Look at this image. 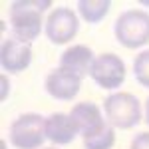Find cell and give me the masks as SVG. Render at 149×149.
<instances>
[{
    "label": "cell",
    "mask_w": 149,
    "mask_h": 149,
    "mask_svg": "<svg viewBox=\"0 0 149 149\" xmlns=\"http://www.w3.org/2000/svg\"><path fill=\"white\" fill-rule=\"evenodd\" d=\"M78 30H80V20H78L74 10H70L66 6H60V8H54L48 14L46 36L54 46L68 44L72 38H76Z\"/></svg>",
    "instance_id": "5b68a950"
},
{
    "label": "cell",
    "mask_w": 149,
    "mask_h": 149,
    "mask_svg": "<svg viewBox=\"0 0 149 149\" xmlns=\"http://www.w3.org/2000/svg\"><path fill=\"white\" fill-rule=\"evenodd\" d=\"M90 76L100 88L115 90L125 81V64L117 54L105 52V54L95 58Z\"/></svg>",
    "instance_id": "8992f818"
},
{
    "label": "cell",
    "mask_w": 149,
    "mask_h": 149,
    "mask_svg": "<svg viewBox=\"0 0 149 149\" xmlns=\"http://www.w3.org/2000/svg\"><path fill=\"white\" fill-rule=\"evenodd\" d=\"M8 135L16 149H40L46 141V117L40 113H22L12 121Z\"/></svg>",
    "instance_id": "277c9868"
},
{
    "label": "cell",
    "mask_w": 149,
    "mask_h": 149,
    "mask_svg": "<svg viewBox=\"0 0 149 149\" xmlns=\"http://www.w3.org/2000/svg\"><path fill=\"white\" fill-rule=\"evenodd\" d=\"M52 6V0H16L10 4V26L14 38L34 42L42 32V12Z\"/></svg>",
    "instance_id": "6da1fadb"
},
{
    "label": "cell",
    "mask_w": 149,
    "mask_h": 149,
    "mask_svg": "<svg viewBox=\"0 0 149 149\" xmlns=\"http://www.w3.org/2000/svg\"><path fill=\"white\" fill-rule=\"evenodd\" d=\"M103 115L111 127L131 129L141 121V103L133 93H111L103 100Z\"/></svg>",
    "instance_id": "3957f363"
},
{
    "label": "cell",
    "mask_w": 149,
    "mask_h": 149,
    "mask_svg": "<svg viewBox=\"0 0 149 149\" xmlns=\"http://www.w3.org/2000/svg\"><path fill=\"white\" fill-rule=\"evenodd\" d=\"M133 74L139 86L149 88V50H143L133 60Z\"/></svg>",
    "instance_id": "5bb4252c"
},
{
    "label": "cell",
    "mask_w": 149,
    "mask_h": 149,
    "mask_svg": "<svg viewBox=\"0 0 149 149\" xmlns=\"http://www.w3.org/2000/svg\"><path fill=\"white\" fill-rule=\"evenodd\" d=\"M115 145V127L107 125L97 135L84 139V149H111Z\"/></svg>",
    "instance_id": "4fadbf2b"
},
{
    "label": "cell",
    "mask_w": 149,
    "mask_h": 149,
    "mask_svg": "<svg viewBox=\"0 0 149 149\" xmlns=\"http://www.w3.org/2000/svg\"><path fill=\"white\" fill-rule=\"evenodd\" d=\"M70 115L74 117L76 125H78V129H80V135L84 139L92 137V135H97L100 131H103V129L107 127L105 115H102L100 105H95L93 102L76 103V105L72 107Z\"/></svg>",
    "instance_id": "ba28073f"
},
{
    "label": "cell",
    "mask_w": 149,
    "mask_h": 149,
    "mask_svg": "<svg viewBox=\"0 0 149 149\" xmlns=\"http://www.w3.org/2000/svg\"><path fill=\"white\" fill-rule=\"evenodd\" d=\"M93 62H95V58H93L92 48L72 46L66 52H62V56H60V68L76 74L78 78H86L92 72Z\"/></svg>",
    "instance_id": "8fae6325"
},
{
    "label": "cell",
    "mask_w": 149,
    "mask_h": 149,
    "mask_svg": "<svg viewBox=\"0 0 149 149\" xmlns=\"http://www.w3.org/2000/svg\"><path fill=\"white\" fill-rule=\"evenodd\" d=\"M111 8V0H80L78 2V12L80 16L90 24L102 22L107 16Z\"/></svg>",
    "instance_id": "7c38bea8"
},
{
    "label": "cell",
    "mask_w": 149,
    "mask_h": 149,
    "mask_svg": "<svg viewBox=\"0 0 149 149\" xmlns=\"http://www.w3.org/2000/svg\"><path fill=\"white\" fill-rule=\"evenodd\" d=\"M113 34L123 48L135 50L149 44V14L139 8L125 10L113 24Z\"/></svg>",
    "instance_id": "7a4b0ae2"
},
{
    "label": "cell",
    "mask_w": 149,
    "mask_h": 149,
    "mask_svg": "<svg viewBox=\"0 0 149 149\" xmlns=\"http://www.w3.org/2000/svg\"><path fill=\"white\" fill-rule=\"evenodd\" d=\"M129 149H149V131H143V133H137Z\"/></svg>",
    "instance_id": "9a60e30c"
},
{
    "label": "cell",
    "mask_w": 149,
    "mask_h": 149,
    "mask_svg": "<svg viewBox=\"0 0 149 149\" xmlns=\"http://www.w3.org/2000/svg\"><path fill=\"white\" fill-rule=\"evenodd\" d=\"M46 92L50 97H54L58 102H70L74 100L81 88V78H78L76 74L66 72V70L58 68L52 70L46 78Z\"/></svg>",
    "instance_id": "9c48e42d"
},
{
    "label": "cell",
    "mask_w": 149,
    "mask_h": 149,
    "mask_svg": "<svg viewBox=\"0 0 149 149\" xmlns=\"http://www.w3.org/2000/svg\"><path fill=\"white\" fill-rule=\"evenodd\" d=\"M0 81H2V100H6V95H8V80H6V76H2L0 78Z\"/></svg>",
    "instance_id": "2e32d148"
},
{
    "label": "cell",
    "mask_w": 149,
    "mask_h": 149,
    "mask_svg": "<svg viewBox=\"0 0 149 149\" xmlns=\"http://www.w3.org/2000/svg\"><path fill=\"white\" fill-rule=\"evenodd\" d=\"M145 123L149 125V100L145 102Z\"/></svg>",
    "instance_id": "e0dca14e"
},
{
    "label": "cell",
    "mask_w": 149,
    "mask_h": 149,
    "mask_svg": "<svg viewBox=\"0 0 149 149\" xmlns=\"http://www.w3.org/2000/svg\"><path fill=\"white\" fill-rule=\"evenodd\" d=\"M50 149H54V147H50Z\"/></svg>",
    "instance_id": "ac0fdd59"
},
{
    "label": "cell",
    "mask_w": 149,
    "mask_h": 149,
    "mask_svg": "<svg viewBox=\"0 0 149 149\" xmlns=\"http://www.w3.org/2000/svg\"><path fill=\"white\" fill-rule=\"evenodd\" d=\"M78 133L80 129L72 115L56 111L46 117V139H50L54 145H68L76 139Z\"/></svg>",
    "instance_id": "30bf717a"
},
{
    "label": "cell",
    "mask_w": 149,
    "mask_h": 149,
    "mask_svg": "<svg viewBox=\"0 0 149 149\" xmlns=\"http://www.w3.org/2000/svg\"><path fill=\"white\" fill-rule=\"evenodd\" d=\"M32 64V48L28 42L18 38H8L0 48V66L8 74H20Z\"/></svg>",
    "instance_id": "52a82bcc"
}]
</instances>
